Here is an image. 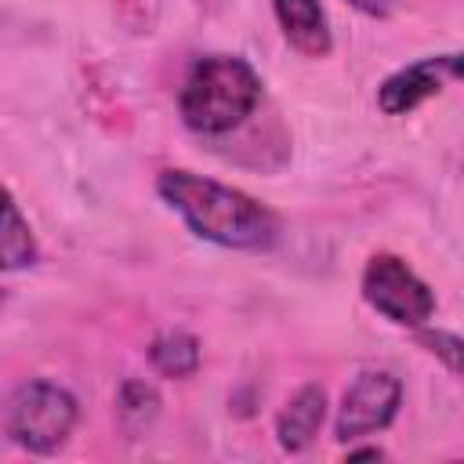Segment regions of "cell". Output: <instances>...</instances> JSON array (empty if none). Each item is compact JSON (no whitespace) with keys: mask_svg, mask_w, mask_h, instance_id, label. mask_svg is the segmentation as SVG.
<instances>
[{"mask_svg":"<svg viewBox=\"0 0 464 464\" xmlns=\"http://www.w3.org/2000/svg\"><path fill=\"white\" fill-rule=\"evenodd\" d=\"M355 11L370 14V18H388L392 14V0H348Z\"/></svg>","mask_w":464,"mask_h":464,"instance_id":"13","label":"cell"},{"mask_svg":"<svg viewBox=\"0 0 464 464\" xmlns=\"http://www.w3.org/2000/svg\"><path fill=\"white\" fill-rule=\"evenodd\" d=\"M457 76H464V54H431V58H420L413 65L395 69L377 87V105L388 116L413 112L420 102H428L431 94H439Z\"/></svg>","mask_w":464,"mask_h":464,"instance_id":"6","label":"cell"},{"mask_svg":"<svg viewBox=\"0 0 464 464\" xmlns=\"http://www.w3.org/2000/svg\"><path fill=\"white\" fill-rule=\"evenodd\" d=\"M326 417V392L319 384H304L286 399V406L276 417V439L286 453H301L312 446Z\"/></svg>","mask_w":464,"mask_h":464,"instance_id":"8","label":"cell"},{"mask_svg":"<svg viewBox=\"0 0 464 464\" xmlns=\"http://www.w3.org/2000/svg\"><path fill=\"white\" fill-rule=\"evenodd\" d=\"M156 406H160V395H156L145 381H127V384L120 388V413H123L127 420L141 424V420H149V417L156 413Z\"/></svg>","mask_w":464,"mask_h":464,"instance_id":"11","label":"cell"},{"mask_svg":"<svg viewBox=\"0 0 464 464\" xmlns=\"http://www.w3.org/2000/svg\"><path fill=\"white\" fill-rule=\"evenodd\" d=\"M362 301L395 326L420 330L435 315L431 286L395 254H373L362 268Z\"/></svg>","mask_w":464,"mask_h":464,"instance_id":"4","label":"cell"},{"mask_svg":"<svg viewBox=\"0 0 464 464\" xmlns=\"http://www.w3.org/2000/svg\"><path fill=\"white\" fill-rule=\"evenodd\" d=\"M0 250H4V268H7V272L25 268V265L36 261V239H33V228L22 221L14 196H7V203H4V236H0Z\"/></svg>","mask_w":464,"mask_h":464,"instance_id":"10","label":"cell"},{"mask_svg":"<svg viewBox=\"0 0 464 464\" xmlns=\"http://www.w3.org/2000/svg\"><path fill=\"white\" fill-rule=\"evenodd\" d=\"M420 344L439 355L457 377H464V337L460 334H450V330H420Z\"/></svg>","mask_w":464,"mask_h":464,"instance_id":"12","label":"cell"},{"mask_svg":"<svg viewBox=\"0 0 464 464\" xmlns=\"http://www.w3.org/2000/svg\"><path fill=\"white\" fill-rule=\"evenodd\" d=\"M156 192L170 210L181 214L192 236L228 250H268L279 239V218L254 196L199 178L192 170H163Z\"/></svg>","mask_w":464,"mask_h":464,"instance_id":"1","label":"cell"},{"mask_svg":"<svg viewBox=\"0 0 464 464\" xmlns=\"http://www.w3.org/2000/svg\"><path fill=\"white\" fill-rule=\"evenodd\" d=\"M402 402V384L392 370H362L341 395V410L334 420V435L341 442L384 431Z\"/></svg>","mask_w":464,"mask_h":464,"instance_id":"5","label":"cell"},{"mask_svg":"<svg viewBox=\"0 0 464 464\" xmlns=\"http://www.w3.org/2000/svg\"><path fill=\"white\" fill-rule=\"evenodd\" d=\"M348 457H381V450H355V453H348Z\"/></svg>","mask_w":464,"mask_h":464,"instance_id":"14","label":"cell"},{"mask_svg":"<svg viewBox=\"0 0 464 464\" xmlns=\"http://www.w3.org/2000/svg\"><path fill=\"white\" fill-rule=\"evenodd\" d=\"M261 102V76L239 54L196 58L178 91V112L196 134L236 130Z\"/></svg>","mask_w":464,"mask_h":464,"instance_id":"2","label":"cell"},{"mask_svg":"<svg viewBox=\"0 0 464 464\" xmlns=\"http://www.w3.org/2000/svg\"><path fill=\"white\" fill-rule=\"evenodd\" d=\"M76 424V399L54 381H25L11 392L4 431L29 453H54Z\"/></svg>","mask_w":464,"mask_h":464,"instance_id":"3","label":"cell"},{"mask_svg":"<svg viewBox=\"0 0 464 464\" xmlns=\"http://www.w3.org/2000/svg\"><path fill=\"white\" fill-rule=\"evenodd\" d=\"M276 22L286 36V44L308 58H326L334 47L330 22L319 0H272Z\"/></svg>","mask_w":464,"mask_h":464,"instance_id":"7","label":"cell"},{"mask_svg":"<svg viewBox=\"0 0 464 464\" xmlns=\"http://www.w3.org/2000/svg\"><path fill=\"white\" fill-rule=\"evenodd\" d=\"M149 362L163 377H188L199 370V341L185 330H167L149 344Z\"/></svg>","mask_w":464,"mask_h":464,"instance_id":"9","label":"cell"}]
</instances>
